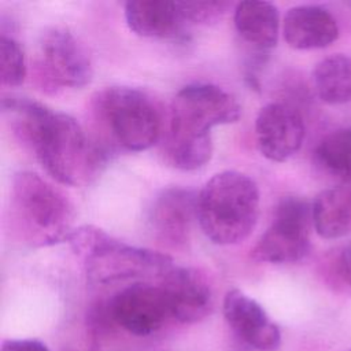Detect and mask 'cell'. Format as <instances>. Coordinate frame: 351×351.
<instances>
[{
	"label": "cell",
	"instance_id": "21",
	"mask_svg": "<svg viewBox=\"0 0 351 351\" xmlns=\"http://www.w3.org/2000/svg\"><path fill=\"white\" fill-rule=\"evenodd\" d=\"M186 25H208L221 19L232 7L229 1H180Z\"/></svg>",
	"mask_w": 351,
	"mask_h": 351
},
{
	"label": "cell",
	"instance_id": "23",
	"mask_svg": "<svg viewBox=\"0 0 351 351\" xmlns=\"http://www.w3.org/2000/svg\"><path fill=\"white\" fill-rule=\"evenodd\" d=\"M0 351H49L48 347L37 339H8L1 344Z\"/></svg>",
	"mask_w": 351,
	"mask_h": 351
},
{
	"label": "cell",
	"instance_id": "4",
	"mask_svg": "<svg viewBox=\"0 0 351 351\" xmlns=\"http://www.w3.org/2000/svg\"><path fill=\"white\" fill-rule=\"evenodd\" d=\"M67 241L82 258L86 277L93 284L107 285L126 280L162 277L171 266L169 255L123 243L96 226H81Z\"/></svg>",
	"mask_w": 351,
	"mask_h": 351
},
{
	"label": "cell",
	"instance_id": "9",
	"mask_svg": "<svg viewBox=\"0 0 351 351\" xmlns=\"http://www.w3.org/2000/svg\"><path fill=\"white\" fill-rule=\"evenodd\" d=\"M108 308L117 326L134 336H149L171 318L159 284L136 281L114 293Z\"/></svg>",
	"mask_w": 351,
	"mask_h": 351
},
{
	"label": "cell",
	"instance_id": "2",
	"mask_svg": "<svg viewBox=\"0 0 351 351\" xmlns=\"http://www.w3.org/2000/svg\"><path fill=\"white\" fill-rule=\"evenodd\" d=\"M241 107L223 88L193 82L181 88L170 106L165 156L178 170H197L213 155L211 129L236 122Z\"/></svg>",
	"mask_w": 351,
	"mask_h": 351
},
{
	"label": "cell",
	"instance_id": "14",
	"mask_svg": "<svg viewBox=\"0 0 351 351\" xmlns=\"http://www.w3.org/2000/svg\"><path fill=\"white\" fill-rule=\"evenodd\" d=\"M125 19L129 29L145 38L181 40L188 25L182 16L180 1L136 0L125 3Z\"/></svg>",
	"mask_w": 351,
	"mask_h": 351
},
{
	"label": "cell",
	"instance_id": "3",
	"mask_svg": "<svg viewBox=\"0 0 351 351\" xmlns=\"http://www.w3.org/2000/svg\"><path fill=\"white\" fill-rule=\"evenodd\" d=\"M259 200V188L250 176L225 170L213 176L197 193L196 219L211 243L237 244L254 230Z\"/></svg>",
	"mask_w": 351,
	"mask_h": 351
},
{
	"label": "cell",
	"instance_id": "15",
	"mask_svg": "<svg viewBox=\"0 0 351 351\" xmlns=\"http://www.w3.org/2000/svg\"><path fill=\"white\" fill-rule=\"evenodd\" d=\"M287 44L295 49H319L339 37L336 18L319 5H296L287 11L282 23Z\"/></svg>",
	"mask_w": 351,
	"mask_h": 351
},
{
	"label": "cell",
	"instance_id": "8",
	"mask_svg": "<svg viewBox=\"0 0 351 351\" xmlns=\"http://www.w3.org/2000/svg\"><path fill=\"white\" fill-rule=\"evenodd\" d=\"M313 204L296 196L280 200L270 226L252 248V258L267 263H295L310 250Z\"/></svg>",
	"mask_w": 351,
	"mask_h": 351
},
{
	"label": "cell",
	"instance_id": "1",
	"mask_svg": "<svg viewBox=\"0 0 351 351\" xmlns=\"http://www.w3.org/2000/svg\"><path fill=\"white\" fill-rule=\"evenodd\" d=\"M1 108L12 117L15 132L32 147L43 169L59 184L82 185L104 163L101 148L73 117L16 95L4 96Z\"/></svg>",
	"mask_w": 351,
	"mask_h": 351
},
{
	"label": "cell",
	"instance_id": "12",
	"mask_svg": "<svg viewBox=\"0 0 351 351\" xmlns=\"http://www.w3.org/2000/svg\"><path fill=\"white\" fill-rule=\"evenodd\" d=\"M197 193L180 186L163 189L154 200L149 226L154 237L167 248H181L189 241L196 218Z\"/></svg>",
	"mask_w": 351,
	"mask_h": 351
},
{
	"label": "cell",
	"instance_id": "22",
	"mask_svg": "<svg viewBox=\"0 0 351 351\" xmlns=\"http://www.w3.org/2000/svg\"><path fill=\"white\" fill-rule=\"evenodd\" d=\"M328 270L337 282L351 287V243H347L335 251L329 258Z\"/></svg>",
	"mask_w": 351,
	"mask_h": 351
},
{
	"label": "cell",
	"instance_id": "19",
	"mask_svg": "<svg viewBox=\"0 0 351 351\" xmlns=\"http://www.w3.org/2000/svg\"><path fill=\"white\" fill-rule=\"evenodd\" d=\"M315 160L333 177L351 182V128L326 134L315 148Z\"/></svg>",
	"mask_w": 351,
	"mask_h": 351
},
{
	"label": "cell",
	"instance_id": "20",
	"mask_svg": "<svg viewBox=\"0 0 351 351\" xmlns=\"http://www.w3.org/2000/svg\"><path fill=\"white\" fill-rule=\"evenodd\" d=\"M1 82L7 86H19L27 73L26 58L19 41L11 34L1 32L0 36Z\"/></svg>",
	"mask_w": 351,
	"mask_h": 351
},
{
	"label": "cell",
	"instance_id": "7",
	"mask_svg": "<svg viewBox=\"0 0 351 351\" xmlns=\"http://www.w3.org/2000/svg\"><path fill=\"white\" fill-rule=\"evenodd\" d=\"M36 74L40 85L55 93L86 86L93 78V66L88 49L70 30L52 26L40 37Z\"/></svg>",
	"mask_w": 351,
	"mask_h": 351
},
{
	"label": "cell",
	"instance_id": "10",
	"mask_svg": "<svg viewBox=\"0 0 351 351\" xmlns=\"http://www.w3.org/2000/svg\"><path fill=\"white\" fill-rule=\"evenodd\" d=\"M306 129L302 114L288 103L263 106L255 119L259 152L271 162H285L302 147Z\"/></svg>",
	"mask_w": 351,
	"mask_h": 351
},
{
	"label": "cell",
	"instance_id": "13",
	"mask_svg": "<svg viewBox=\"0 0 351 351\" xmlns=\"http://www.w3.org/2000/svg\"><path fill=\"white\" fill-rule=\"evenodd\" d=\"M223 317L230 329L258 351H277L281 332L265 308L240 289H230L223 298Z\"/></svg>",
	"mask_w": 351,
	"mask_h": 351
},
{
	"label": "cell",
	"instance_id": "17",
	"mask_svg": "<svg viewBox=\"0 0 351 351\" xmlns=\"http://www.w3.org/2000/svg\"><path fill=\"white\" fill-rule=\"evenodd\" d=\"M313 226L324 239L351 233V186L324 189L313 202Z\"/></svg>",
	"mask_w": 351,
	"mask_h": 351
},
{
	"label": "cell",
	"instance_id": "16",
	"mask_svg": "<svg viewBox=\"0 0 351 351\" xmlns=\"http://www.w3.org/2000/svg\"><path fill=\"white\" fill-rule=\"evenodd\" d=\"M233 21L239 36L258 52L266 53L276 47L280 16L274 4L256 0L240 1L236 4Z\"/></svg>",
	"mask_w": 351,
	"mask_h": 351
},
{
	"label": "cell",
	"instance_id": "5",
	"mask_svg": "<svg viewBox=\"0 0 351 351\" xmlns=\"http://www.w3.org/2000/svg\"><path fill=\"white\" fill-rule=\"evenodd\" d=\"M11 215L30 245L67 241L74 230V208L69 197L33 171H18L11 185Z\"/></svg>",
	"mask_w": 351,
	"mask_h": 351
},
{
	"label": "cell",
	"instance_id": "11",
	"mask_svg": "<svg viewBox=\"0 0 351 351\" xmlns=\"http://www.w3.org/2000/svg\"><path fill=\"white\" fill-rule=\"evenodd\" d=\"M159 285L166 296L171 318L178 322L195 324L213 311V288L197 269L171 266L159 278Z\"/></svg>",
	"mask_w": 351,
	"mask_h": 351
},
{
	"label": "cell",
	"instance_id": "18",
	"mask_svg": "<svg viewBox=\"0 0 351 351\" xmlns=\"http://www.w3.org/2000/svg\"><path fill=\"white\" fill-rule=\"evenodd\" d=\"M318 97L328 104L351 100V56L335 53L317 63L313 71Z\"/></svg>",
	"mask_w": 351,
	"mask_h": 351
},
{
	"label": "cell",
	"instance_id": "6",
	"mask_svg": "<svg viewBox=\"0 0 351 351\" xmlns=\"http://www.w3.org/2000/svg\"><path fill=\"white\" fill-rule=\"evenodd\" d=\"M92 107L111 138L126 151H145L154 147L162 136L160 110L155 100L140 89L104 88L92 97Z\"/></svg>",
	"mask_w": 351,
	"mask_h": 351
}]
</instances>
